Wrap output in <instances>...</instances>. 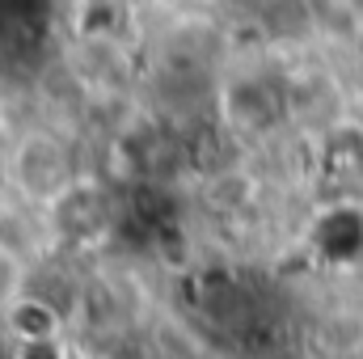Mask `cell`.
I'll list each match as a JSON object with an SVG mask.
<instances>
[{
	"instance_id": "obj_1",
	"label": "cell",
	"mask_w": 363,
	"mask_h": 359,
	"mask_svg": "<svg viewBox=\"0 0 363 359\" xmlns=\"http://www.w3.org/2000/svg\"><path fill=\"white\" fill-rule=\"evenodd\" d=\"M13 182L30 194V199H55L68 190V157L51 136H30L17 144L13 165H9Z\"/></svg>"
}]
</instances>
